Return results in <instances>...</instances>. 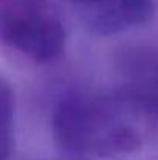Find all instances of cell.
<instances>
[{"mask_svg":"<svg viewBox=\"0 0 158 160\" xmlns=\"http://www.w3.org/2000/svg\"><path fill=\"white\" fill-rule=\"evenodd\" d=\"M53 138L71 154L104 160H158V110L138 97L73 93L53 112Z\"/></svg>","mask_w":158,"mask_h":160,"instance_id":"obj_1","label":"cell"},{"mask_svg":"<svg viewBox=\"0 0 158 160\" xmlns=\"http://www.w3.org/2000/svg\"><path fill=\"white\" fill-rule=\"evenodd\" d=\"M0 31L8 47L34 62L64 53L65 28L48 0H2Z\"/></svg>","mask_w":158,"mask_h":160,"instance_id":"obj_2","label":"cell"},{"mask_svg":"<svg viewBox=\"0 0 158 160\" xmlns=\"http://www.w3.org/2000/svg\"><path fill=\"white\" fill-rule=\"evenodd\" d=\"M82 23L99 36H112L147 23L154 16L152 0H93L78 6Z\"/></svg>","mask_w":158,"mask_h":160,"instance_id":"obj_3","label":"cell"},{"mask_svg":"<svg viewBox=\"0 0 158 160\" xmlns=\"http://www.w3.org/2000/svg\"><path fill=\"white\" fill-rule=\"evenodd\" d=\"M122 90L158 110V53L146 48L124 52L118 62Z\"/></svg>","mask_w":158,"mask_h":160,"instance_id":"obj_4","label":"cell"},{"mask_svg":"<svg viewBox=\"0 0 158 160\" xmlns=\"http://www.w3.org/2000/svg\"><path fill=\"white\" fill-rule=\"evenodd\" d=\"M12 93L5 79L0 84V157L6 160L14 138V104Z\"/></svg>","mask_w":158,"mask_h":160,"instance_id":"obj_5","label":"cell"},{"mask_svg":"<svg viewBox=\"0 0 158 160\" xmlns=\"http://www.w3.org/2000/svg\"><path fill=\"white\" fill-rule=\"evenodd\" d=\"M74 5H76V8L78 6H82V5H85V3H90V2H93V0H71Z\"/></svg>","mask_w":158,"mask_h":160,"instance_id":"obj_6","label":"cell"}]
</instances>
